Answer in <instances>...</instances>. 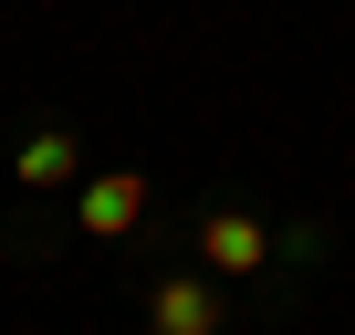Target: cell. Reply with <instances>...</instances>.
<instances>
[{
	"label": "cell",
	"instance_id": "cell-1",
	"mask_svg": "<svg viewBox=\"0 0 355 335\" xmlns=\"http://www.w3.org/2000/svg\"><path fill=\"white\" fill-rule=\"evenodd\" d=\"M73 220H84L94 241H115V231H136V220H146V179H136V168H105V179H84V199H73Z\"/></svg>",
	"mask_w": 355,
	"mask_h": 335
},
{
	"label": "cell",
	"instance_id": "cell-2",
	"mask_svg": "<svg viewBox=\"0 0 355 335\" xmlns=\"http://www.w3.org/2000/svg\"><path fill=\"white\" fill-rule=\"evenodd\" d=\"M199 252H209V272H261L272 231H261L251 210H209V220H199Z\"/></svg>",
	"mask_w": 355,
	"mask_h": 335
},
{
	"label": "cell",
	"instance_id": "cell-3",
	"mask_svg": "<svg viewBox=\"0 0 355 335\" xmlns=\"http://www.w3.org/2000/svg\"><path fill=\"white\" fill-rule=\"evenodd\" d=\"M146 314H157V335H220V293L189 283V272H167V283L146 293Z\"/></svg>",
	"mask_w": 355,
	"mask_h": 335
},
{
	"label": "cell",
	"instance_id": "cell-4",
	"mask_svg": "<svg viewBox=\"0 0 355 335\" xmlns=\"http://www.w3.org/2000/svg\"><path fill=\"white\" fill-rule=\"evenodd\" d=\"M73 168H84V147H73V126H42V136H32L21 157H11V179H21V189H63Z\"/></svg>",
	"mask_w": 355,
	"mask_h": 335
}]
</instances>
